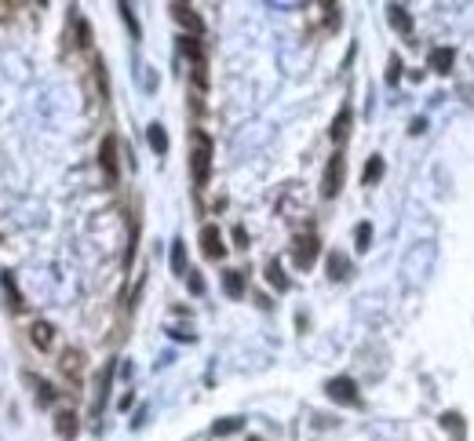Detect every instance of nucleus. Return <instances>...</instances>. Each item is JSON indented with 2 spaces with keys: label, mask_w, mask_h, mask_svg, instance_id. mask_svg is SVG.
Returning a JSON list of instances; mask_svg holds the SVG:
<instances>
[{
  "label": "nucleus",
  "mask_w": 474,
  "mask_h": 441,
  "mask_svg": "<svg viewBox=\"0 0 474 441\" xmlns=\"http://www.w3.org/2000/svg\"><path fill=\"white\" fill-rule=\"evenodd\" d=\"M190 172H194V186L204 190L212 175V135L194 132V153H190Z\"/></svg>",
  "instance_id": "f257e3e1"
},
{
  "label": "nucleus",
  "mask_w": 474,
  "mask_h": 441,
  "mask_svg": "<svg viewBox=\"0 0 474 441\" xmlns=\"http://www.w3.org/2000/svg\"><path fill=\"white\" fill-rule=\"evenodd\" d=\"M317 255H322V241H317V233H299L296 241H292V263L299 270H310L317 263Z\"/></svg>",
  "instance_id": "f03ea898"
},
{
  "label": "nucleus",
  "mask_w": 474,
  "mask_h": 441,
  "mask_svg": "<svg viewBox=\"0 0 474 441\" xmlns=\"http://www.w3.org/2000/svg\"><path fill=\"white\" fill-rule=\"evenodd\" d=\"M343 172H347L343 153H332L328 164H325V175H322V197H325V201H332V197L343 190Z\"/></svg>",
  "instance_id": "7ed1b4c3"
},
{
  "label": "nucleus",
  "mask_w": 474,
  "mask_h": 441,
  "mask_svg": "<svg viewBox=\"0 0 474 441\" xmlns=\"http://www.w3.org/2000/svg\"><path fill=\"white\" fill-rule=\"evenodd\" d=\"M325 394L332 401H339V405H350V409L362 405V394H357V383L350 380V375H336V380H328L325 383Z\"/></svg>",
  "instance_id": "20e7f679"
},
{
  "label": "nucleus",
  "mask_w": 474,
  "mask_h": 441,
  "mask_svg": "<svg viewBox=\"0 0 474 441\" xmlns=\"http://www.w3.org/2000/svg\"><path fill=\"white\" fill-rule=\"evenodd\" d=\"M99 164H102V175H106L110 186H117L121 179V164H117V135H106L99 146Z\"/></svg>",
  "instance_id": "39448f33"
},
{
  "label": "nucleus",
  "mask_w": 474,
  "mask_h": 441,
  "mask_svg": "<svg viewBox=\"0 0 474 441\" xmlns=\"http://www.w3.org/2000/svg\"><path fill=\"white\" fill-rule=\"evenodd\" d=\"M201 252H204V259H223L226 255V244H223V233H219V226H201Z\"/></svg>",
  "instance_id": "423d86ee"
},
{
  "label": "nucleus",
  "mask_w": 474,
  "mask_h": 441,
  "mask_svg": "<svg viewBox=\"0 0 474 441\" xmlns=\"http://www.w3.org/2000/svg\"><path fill=\"white\" fill-rule=\"evenodd\" d=\"M172 19L183 26V30H190V37H201L204 33V22L194 8H186V4H172Z\"/></svg>",
  "instance_id": "0eeeda50"
},
{
  "label": "nucleus",
  "mask_w": 474,
  "mask_h": 441,
  "mask_svg": "<svg viewBox=\"0 0 474 441\" xmlns=\"http://www.w3.org/2000/svg\"><path fill=\"white\" fill-rule=\"evenodd\" d=\"M0 284H4V295H8V310H11V314H22L26 300H22V292H19V284H15V274H11V270H0Z\"/></svg>",
  "instance_id": "6e6552de"
},
{
  "label": "nucleus",
  "mask_w": 474,
  "mask_h": 441,
  "mask_svg": "<svg viewBox=\"0 0 474 441\" xmlns=\"http://www.w3.org/2000/svg\"><path fill=\"white\" fill-rule=\"evenodd\" d=\"M55 434H59L62 441H73L77 434H81V423H77V412H70V409L55 412Z\"/></svg>",
  "instance_id": "1a4fd4ad"
},
{
  "label": "nucleus",
  "mask_w": 474,
  "mask_h": 441,
  "mask_svg": "<svg viewBox=\"0 0 474 441\" xmlns=\"http://www.w3.org/2000/svg\"><path fill=\"white\" fill-rule=\"evenodd\" d=\"M113 361H106L102 365V375H99V391H95V401H92V416H102V405H106V391H110V383H113Z\"/></svg>",
  "instance_id": "9d476101"
},
{
  "label": "nucleus",
  "mask_w": 474,
  "mask_h": 441,
  "mask_svg": "<svg viewBox=\"0 0 474 441\" xmlns=\"http://www.w3.org/2000/svg\"><path fill=\"white\" fill-rule=\"evenodd\" d=\"M30 343L37 350H51V343H55V325H48V321H33L30 325Z\"/></svg>",
  "instance_id": "9b49d317"
},
{
  "label": "nucleus",
  "mask_w": 474,
  "mask_h": 441,
  "mask_svg": "<svg viewBox=\"0 0 474 441\" xmlns=\"http://www.w3.org/2000/svg\"><path fill=\"white\" fill-rule=\"evenodd\" d=\"M325 266H328V277H332V281H343V277H350V259L343 255V252H328Z\"/></svg>",
  "instance_id": "f8f14e48"
},
{
  "label": "nucleus",
  "mask_w": 474,
  "mask_h": 441,
  "mask_svg": "<svg viewBox=\"0 0 474 441\" xmlns=\"http://www.w3.org/2000/svg\"><path fill=\"white\" fill-rule=\"evenodd\" d=\"M146 142H150V150L157 153V157H164V153H168V132H164V124L153 121L146 128Z\"/></svg>",
  "instance_id": "ddd939ff"
},
{
  "label": "nucleus",
  "mask_w": 474,
  "mask_h": 441,
  "mask_svg": "<svg viewBox=\"0 0 474 441\" xmlns=\"http://www.w3.org/2000/svg\"><path fill=\"white\" fill-rule=\"evenodd\" d=\"M350 121H354V113H350V106H343L339 113H336V121H332V128H328V135H332V142H343L350 135Z\"/></svg>",
  "instance_id": "4468645a"
},
{
  "label": "nucleus",
  "mask_w": 474,
  "mask_h": 441,
  "mask_svg": "<svg viewBox=\"0 0 474 441\" xmlns=\"http://www.w3.org/2000/svg\"><path fill=\"white\" fill-rule=\"evenodd\" d=\"M223 292L230 300H241L245 295V274L241 270H223Z\"/></svg>",
  "instance_id": "2eb2a0df"
},
{
  "label": "nucleus",
  "mask_w": 474,
  "mask_h": 441,
  "mask_svg": "<svg viewBox=\"0 0 474 441\" xmlns=\"http://www.w3.org/2000/svg\"><path fill=\"white\" fill-rule=\"evenodd\" d=\"M383 172H387V164H383L379 153H373V157H368V164H365V172H362V183H365V186H376L379 179H383Z\"/></svg>",
  "instance_id": "dca6fc26"
},
{
  "label": "nucleus",
  "mask_w": 474,
  "mask_h": 441,
  "mask_svg": "<svg viewBox=\"0 0 474 441\" xmlns=\"http://www.w3.org/2000/svg\"><path fill=\"white\" fill-rule=\"evenodd\" d=\"M453 62H456V48H434L431 51V66L438 70V73H449Z\"/></svg>",
  "instance_id": "f3484780"
},
{
  "label": "nucleus",
  "mask_w": 474,
  "mask_h": 441,
  "mask_svg": "<svg viewBox=\"0 0 474 441\" xmlns=\"http://www.w3.org/2000/svg\"><path fill=\"white\" fill-rule=\"evenodd\" d=\"M172 274H179V277L190 274V270H186V241L183 237L172 241Z\"/></svg>",
  "instance_id": "a211bd4d"
},
{
  "label": "nucleus",
  "mask_w": 474,
  "mask_h": 441,
  "mask_svg": "<svg viewBox=\"0 0 474 441\" xmlns=\"http://www.w3.org/2000/svg\"><path fill=\"white\" fill-rule=\"evenodd\" d=\"M391 11V26H394V30H398V33H413V19H408V8H402V4H391L387 8Z\"/></svg>",
  "instance_id": "6ab92c4d"
},
{
  "label": "nucleus",
  "mask_w": 474,
  "mask_h": 441,
  "mask_svg": "<svg viewBox=\"0 0 474 441\" xmlns=\"http://www.w3.org/2000/svg\"><path fill=\"white\" fill-rule=\"evenodd\" d=\"M266 281H270L274 292H288V277H285V270H281L277 259H270V263H266Z\"/></svg>",
  "instance_id": "aec40b11"
},
{
  "label": "nucleus",
  "mask_w": 474,
  "mask_h": 441,
  "mask_svg": "<svg viewBox=\"0 0 474 441\" xmlns=\"http://www.w3.org/2000/svg\"><path fill=\"white\" fill-rule=\"evenodd\" d=\"M59 365H62V372H66V375H73V380H77V375H81V369H84V354H81V350H66Z\"/></svg>",
  "instance_id": "412c9836"
},
{
  "label": "nucleus",
  "mask_w": 474,
  "mask_h": 441,
  "mask_svg": "<svg viewBox=\"0 0 474 441\" xmlns=\"http://www.w3.org/2000/svg\"><path fill=\"white\" fill-rule=\"evenodd\" d=\"M179 48H183V55L194 62V66H201V62H204V51L197 44V37H179Z\"/></svg>",
  "instance_id": "4be33fe9"
},
{
  "label": "nucleus",
  "mask_w": 474,
  "mask_h": 441,
  "mask_svg": "<svg viewBox=\"0 0 474 441\" xmlns=\"http://www.w3.org/2000/svg\"><path fill=\"white\" fill-rule=\"evenodd\" d=\"M241 427H245V420H237V416H226V420H219V423H212V434H215V438H226V434L241 431Z\"/></svg>",
  "instance_id": "5701e85b"
},
{
  "label": "nucleus",
  "mask_w": 474,
  "mask_h": 441,
  "mask_svg": "<svg viewBox=\"0 0 474 441\" xmlns=\"http://www.w3.org/2000/svg\"><path fill=\"white\" fill-rule=\"evenodd\" d=\"M368 244H373V226H368V223H357V230H354V248H357V252H368Z\"/></svg>",
  "instance_id": "b1692460"
},
{
  "label": "nucleus",
  "mask_w": 474,
  "mask_h": 441,
  "mask_svg": "<svg viewBox=\"0 0 474 441\" xmlns=\"http://www.w3.org/2000/svg\"><path fill=\"white\" fill-rule=\"evenodd\" d=\"M55 398H59V391L51 383H37V405H51Z\"/></svg>",
  "instance_id": "393cba45"
},
{
  "label": "nucleus",
  "mask_w": 474,
  "mask_h": 441,
  "mask_svg": "<svg viewBox=\"0 0 474 441\" xmlns=\"http://www.w3.org/2000/svg\"><path fill=\"white\" fill-rule=\"evenodd\" d=\"M402 70H405V66H402V59H398V55H391V66H387V84H398V81H402Z\"/></svg>",
  "instance_id": "a878e982"
},
{
  "label": "nucleus",
  "mask_w": 474,
  "mask_h": 441,
  "mask_svg": "<svg viewBox=\"0 0 474 441\" xmlns=\"http://www.w3.org/2000/svg\"><path fill=\"white\" fill-rule=\"evenodd\" d=\"M121 19L128 22V30H132V37L139 41V33H143V30H139V22H135V15H132V8H128V4H121Z\"/></svg>",
  "instance_id": "bb28decb"
},
{
  "label": "nucleus",
  "mask_w": 474,
  "mask_h": 441,
  "mask_svg": "<svg viewBox=\"0 0 474 441\" xmlns=\"http://www.w3.org/2000/svg\"><path fill=\"white\" fill-rule=\"evenodd\" d=\"M186 281H190V292H194V295H201V292H204V281H201V274H197V270H190V274H186Z\"/></svg>",
  "instance_id": "cd10ccee"
},
{
  "label": "nucleus",
  "mask_w": 474,
  "mask_h": 441,
  "mask_svg": "<svg viewBox=\"0 0 474 441\" xmlns=\"http://www.w3.org/2000/svg\"><path fill=\"white\" fill-rule=\"evenodd\" d=\"M234 241H237V248H248V233H245V226H234Z\"/></svg>",
  "instance_id": "c85d7f7f"
},
{
  "label": "nucleus",
  "mask_w": 474,
  "mask_h": 441,
  "mask_svg": "<svg viewBox=\"0 0 474 441\" xmlns=\"http://www.w3.org/2000/svg\"><path fill=\"white\" fill-rule=\"evenodd\" d=\"M408 132H413V135H424V132H427V121H424V117H416V121H413V128H408Z\"/></svg>",
  "instance_id": "c756f323"
},
{
  "label": "nucleus",
  "mask_w": 474,
  "mask_h": 441,
  "mask_svg": "<svg viewBox=\"0 0 474 441\" xmlns=\"http://www.w3.org/2000/svg\"><path fill=\"white\" fill-rule=\"evenodd\" d=\"M252 441H259V438H252Z\"/></svg>",
  "instance_id": "7c9ffc66"
}]
</instances>
